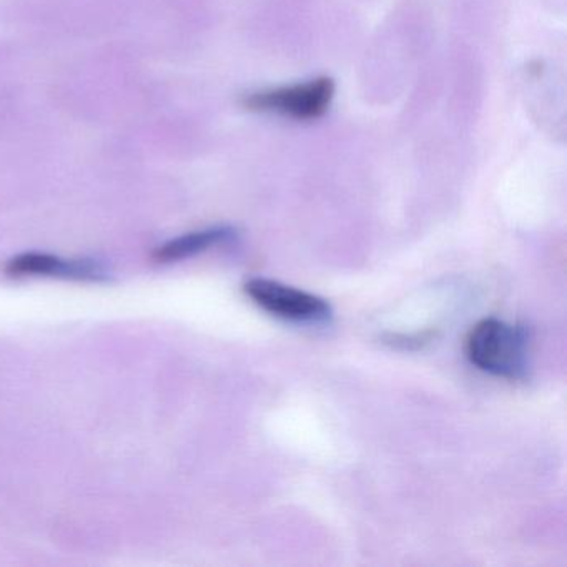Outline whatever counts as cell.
<instances>
[{
  "instance_id": "1",
  "label": "cell",
  "mask_w": 567,
  "mask_h": 567,
  "mask_svg": "<svg viewBox=\"0 0 567 567\" xmlns=\"http://www.w3.org/2000/svg\"><path fill=\"white\" fill-rule=\"evenodd\" d=\"M466 354L480 370L516 380L526 371V333L496 318H486L471 328Z\"/></svg>"
},
{
  "instance_id": "5",
  "label": "cell",
  "mask_w": 567,
  "mask_h": 567,
  "mask_svg": "<svg viewBox=\"0 0 567 567\" xmlns=\"http://www.w3.org/2000/svg\"><path fill=\"white\" fill-rule=\"evenodd\" d=\"M234 235V230L228 227H214L207 230L192 231V234L182 235L167 244L158 247L154 251V260L158 264H174V261L185 260V258L195 257L221 241L228 240Z\"/></svg>"
},
{
  "instance_id": "2",
  "label": "cell",
  "mask_w": 567,
  "mask_h": 567,
  "mask_svg": "<svg viewBox=\"0 0 567 567\" xmlns=\"http://www.w3.org/2000/svg\"><path fill=\"white\" fill-rule=\"evenodd\" d=\"M334 97V82L318 78L305 84L268 89L244 99V107L261 114H278L293 121H318L327 114Z\"/></svg>"
},
{
  "instance_id": "3",
  "label": "cell",
  "mask_w": 567,
  "mask_h": 567,
  "mask_svg": "<svg viewBox=\"0 0 567 567\" xmlns=\"http://www.w3.org/2000/svg\"><path fill=\"white\" fill-rule=\"evenodd\" d=\"M245 293L261 310L284 320L323 321L331 315L330 303L323 298L267 278L248 280Z\"/></svg>"
},
{
  "instance_id": "4",
  "label": "cell",
  "mask_w": 567,
  "mask_h": 567,
  "mask_svg": "<svg viewBox=\"0 0 567 567\" xmlns=\"http://www.w3.org/2000/svg\"><path fill=\"white\" fill-rule=\"evenodd\" d=\"M4 270L11 277H58L84 281H101L109 277L105 268L97 261L65 260L55 255L38 251L11 258Z\"/></svg>"
}]
</instances>
